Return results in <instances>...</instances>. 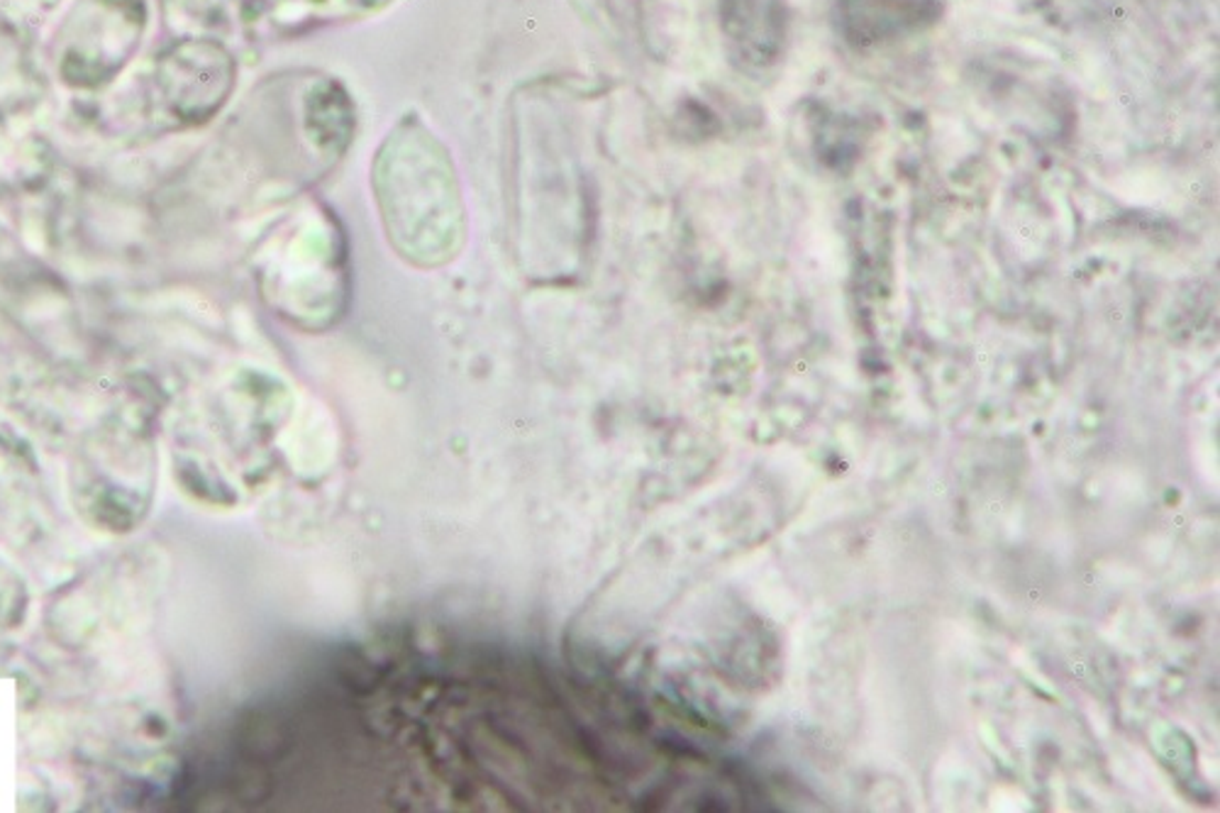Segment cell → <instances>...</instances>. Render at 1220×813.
<instances>
[{
    "label": "cell",
    "instance_id": "cell-1",
    "mask_svg": "<svg viewBox=\"0 0 1220 813\" xmlns=\"http://www.w3.org/2000/svg\"><path fill=\"white\" fill-rule=\"evenodd\" d=\"M940 18V0H840L837 32L855 50H876L926 32Z\"/></svg>",
    "mask_w": 1220,
    "mask_h": 813
},
{
    "label": "cell",
    "instance_id": "cell-2",
    "mask_svg": "<svg viewBox=\"0 0 1220 813\" xmlns=\"http://www.w3.org/2000/svg\"><path fill=\"white\" fill-rule=\"evenodd\" d=\"M720 18L732 52L744 66L767 69L784 54L786 0H720Z\"/></svg>",
    "mask_w": 1220,
    "mask_h": 813
}]
</instances>
